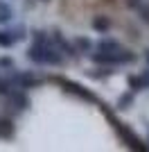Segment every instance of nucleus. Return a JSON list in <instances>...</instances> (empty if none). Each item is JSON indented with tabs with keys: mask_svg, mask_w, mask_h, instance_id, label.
I'll return each instance as SVG.
<instances>
[{
	"mask_svg": "<svg viewBox=\"0 0 149 152\" xmlns=\"http://www.w3.org/2000/svg\"><path fill=\"white\" fill-rule=\"evenodd\" d=\"M95 61L97 64H129V61H133V55H131L129 50H115V52H108V55H102V52H97L95 55Z\"/></svg>",
	"mask_w": 149,
	"mask_h": 152,
	"instance_id": "1",
	"label": "nucleus"
},
{
	"mask_svg": "<svg viewBox=\"0 0 149 152\" xmlns=\"http://www.w3.org/2000/svg\"><path fill=\"white\" fill-rule=\"evenodd\" d=\"M59 84L63 86L66 93H72V95H77V98H81V100H86V102H95V100H97V98H95L88 89H84L81 84L72 82V80H59Z\"/></svg>",
	"mask_w": 149,
	"mask_h": 152,
	"instance_id": "2",
	"label": "nucleus"
},
{
	"mask_svg": "<svg viewBox=\"0 0 149 152\" xmlns=\"http://www.w3.org/2000/svg\"><path fill=\"white\" fill-rule=\"evenodd\" d=\"M115 129H118V134H120V139L124 141V143H127V145L131 148V150H147V148L142 145V141L138 139L136 134L131 132L129 127L124 125V123H115Z\"/></svg>",
	"mask_w": 149,
	"mask_h": 152,
	"instance_id": "3",
	"label": "nucleus"
},
{
	"mask_svg": "<svg viewBox=\"0 0 149 152\" xmlns=\"http://www.w3.org/2000/svg\"><path fill=\"white\" fill-rule=\"evenodd\" d=\"M25 37L23 27H16V30H0V48H12Z\"/></svg>",
	"mask_w": 149,
	"mask_h": 152,
	"instance_id": "4",
	"label": "nucleus"
},
{
	"mask_svg": "<svg viewBox=\"0 0 149 152\" xmlns=\"http://www.w3.org/2000/svg\"><path fill=\"white\" fill-rule=\"evenodd\" d=\"M9 80H12L14 86H20V89H30V86H36L38 84V77H34L32 73H16Z\"/></svg>",
	"mask_w": 149,
	"mask_h": 152,
	"instance_id": "5",
	"label": "nucleus"
},
{
	"mask_svg": "<svg viewBox=\"0 0 149 152\" xmlns=\"http://www.w3.org/2000/svg\"><path fill=\"white\" fill-rule=\"evenodd\" d=\"M43 64H50V66H59L61 64V55L54 45L50 43V39L43 43Z\"/></svg>",
	"mask_w": 149,
	"mask_h": 152,
	"instance_id": "6",
	"label": "nucleus"
},
{
	"mask_svg": "<svg viewBox=\"0 0 149 152\" xmlns=\"http://www.w3.org/2000/svg\"><path fill=\"white\" fill-rule=\"evenodd\" d=\"M9 104H14V107L18 109V111H23V109L30 107V100H27V95L20 93V91H9Z\"/></svg>",
	"mask_w": 149,
	"mask_h": 152,
	"instance_id": "7",
	"label": "nucleus"
},
{
	"mask_svg": "<svg viewBox=\"0 0 149 152\" xmlns=\"http://www.w3.org/2000/svg\"><path fill=\"white\" fill-rule=\"evenodd\" d=\"M97 52H102V55H108V52H115L120 50V43L118 41H111V39H102V41H97Z\"/></svg>",
	"mask_w": 149,
	"mask_h": 152,
	"instance_id": "8",
	"label": "nucleus"
},
{
	"mask_svg": "<svg viewBox=\"0 0 149 152\" xmlns=\"http://www.w3.org/2000/svg\"><path fill=\"white\" fill-rule=\"evenodd\" d=\"M14 123L9 118H0V139H12L14 136Z\"/></svg>",
	"mask_w": 149,
	"mask_h": 152,
	"instance_id": "9",
	"label": "nucleus"
},
{
	"mask_svg": "<svg viewBox=\"0 0 149 152\" xmlns=\"http://www.w3.org/2000/svg\"><path fill=\"white\" fill-rule=\"evenodd\" d=\"M14 18V7L5 0H0V23H9Z\"/></svg>",
	"mask_w": 149,
	"mask_h": 152,
	"instance_id": "10",
	"label": "nucleus"
},
{
	"mask_svg": "<svg viewBox=\"0 0 149 152\" xmlns=\"http://www.w3.org/2000/svg\"><path fill=\"white\" fill-rule=\"evenodd\" d=\"M93 27L97 32H106L108 27H111V20L106 18V16H95V20H93Z\"/></svg>",
	"mask_w": 149,
	"mask_h": 152,
	"instance_id": "11",
	"label": "nucleus"
},
{
	"mask_svg": "<svg viewBox=\"0 0 149 152\" xmlns=\"http://www.w3.org/2000/svg\"><path fill=\"white\" fill-rule=\"evenodd\" d=\"M54 41L59 43V48H61V50L66 52V55H70V57H74V55H77V52H74L72 48H70V43H68V41H66V39L61 37V34H54Z\"/></svg>",
	"mask_w": 149,
	"mask_h": 152,
	"instance_id": "12",
	"label": "nucleus"
},
{
	"mask_svg": "<svg viewBox=\"0 0 149 152\" xmlns=\"http://www.w3.org/2000/svg\"><path fill=\"white\" fill-rule=\"evenodd\" d=\"M74 43H77V48H79L81 52H88L90 48H93V43H90V39H84V37H79L77 41H74Z\"/></svg>",
	"mask_w": 149,
	"mask_h": 152,
	"instance_id": "13",
	"label": "nucleus"
},
{
	"mask_svg": "<svg viewBox=\"0 0 149 152\" xmlns=\"http://www.w3.org/2000/svg\"><path fill=\"white\" fill-rule=\"evenodd\" d=\"M131 102H133V95H131V93H124L122 98L118 100V107H120V109H129Z\"/></svg>",
	"mask_w": 149,
	"mask_h": 152,
	"instance_id": "14",
	"label": "nucleus"
},
{
	"mask_svg": "<svg viewBox=\"0 0 149 152\" xmlns=\"http://www.w3.org/2000/svg\"><path fill=\"white\" fill-rule=\"evenodd\" d=\"M12 80H2V77H0V95H7L9 93V91H12Z\"/></svg>",
	"mask_w": 149,
	"mask_h": 152,
	"instance_id": "15",
	"label": "nucleus"
},
{
	"mask_svg": "<svg viewBox=\"0 0 149 152\" xmlns=\"http://www.w3.org/2000/svg\"><path fill=\"white\" fill-rule=\"evenodd\" d=\"M129 86H131L133 91H140V89H142V86H140V80H138V77H129Z\"/></svg>",
	"mask_w": 149,
	"mask_h": 152,
	"instance_id": "16",
	"label": "nucleus"
},
{
	"mask_svg": "<svg viewBox=\"0 0 149 152\" xmlns=\"http://www.w3.org/2000/svg\"><path fill=\"white\" fill-rule=\"evenodd\" d=\"M140 18H142L145 23H149V5H147V7L140 5Z\"/></svg>",
	"mask_w": 149,
	"mask_h": 152,
	"instance_id": "17",
	"label": "nucleus"
},
{
	"mask_svg": "<svg viewBox=\"0 0 149 152\" xmlns=\"http://www.w3.org/2000/svg\"><path fill=\"white\" fill-rule=\"evenodd\" d=\"M0 66H9V68H12V66H14V61H12L9 57H5V59H0Z\"/></svg>",
	"mask_w": 149,
	"mask_h": 152,
	"instance_id": "18",
	"label": "nucleus"
},
{
	"mask_svg": "<svg viewBox=\"0 0 149 152\" xmlns=\"http://www.w3.org/2000/svg\"><path fill=\"white\" fill-rule=\"evenodd\" d=\"M127 5H129V7H140V5H142V0H127Z\"/></svg>",
	"mask_w": 149,
	"mask_h": 152,
	"instance_id": "19",
	"label": "nucleus"
},
{
	"mask_svg": "<svg viewBox=\"0 0 149 152\" xmlns=\"http://www.w3.org/2000/svg\"><path fill=\"white\" fill-rule=\"evenodd\" d=\"M147 61H149V55H147Z\"/></svg>",
	"mask_w": 149,
	"mask_h": 152,
	"instance_id": "20",
	"label": "nucleus"
},
{
	"mask_svg": "<svg viewBox=\"0 0 149 152\" xmlns=\"http://www.w3.org/2000/svg\"><path fill=\"white\" fill-rule=\"evenodd\" d=\"M147 129H149V125H147Z\"/></svg>",
	"mask_w": 149,
	"mask_h": 152,
	"instance_id": "21",
	"label": "nucleus"
}]
</instances>
